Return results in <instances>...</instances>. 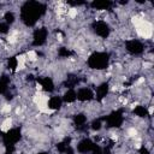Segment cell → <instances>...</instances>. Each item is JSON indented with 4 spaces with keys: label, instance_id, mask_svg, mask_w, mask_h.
I'll return each mask as SVG.
<instances>
[{
    "label": "cell",
    "instance_id": "6da1fadb",
    "mask_svg": "<svg viewBox=\"0 0 154 154\" xmlns=\"http://www.w3.org/2000/svg\"><path fill=\"white\" fill-rule=\"evenodd\" d=\"M45 11H46V6L42 5L41 2H36V1L25 2L20 10L22 22L26 26H32L38 20V18L45 13Z\"/></svg>",
    "mask_w": 154,
    "mask_h": 154
},
{
    "label": "cell",
    "instance_id": "7a4b0ae2",
    "mask_svg": "<svg viewBox=\"0 0 154 154\" xmlns=\"http://www.w3.org/2000/svg\"><path fill=\"white\" fill-rule=\"evenodd\" d=\"M108 63L109 55L106 52H94L87 60L88 66L93 70H103L108 66Z\"/></svg>",
    "mask_w": 154,
    "mask_h": 154
},
{
    "label": "cell",
    "instance_id": "3957f363",
    "mask_svg": "<svg viewBox=\"0 0 154 154\" xmlns=\"http://www.w3.org/2000/svg\"><path fill=\"white\" fill-rule=\"evenodd\" d=\"M103 120L106 122L108 128H119L124 122V116L122 111H114L108 116L103 117Z\"/></svg>",
    "mask_w": 154,
    "mask_h": 154
},
{
    "label": "cell",
    "instance_id": "277c9868",
    "mask_svg": "<svg viewBox=\"0 0 154 154\" xmlns=\"http://www.w3.org/2000/svg\"><path fill=\"white\" fill-rule=\"evenodd\" d=\"M93 30L94 32L102 37V38H107L111 34V29H109V25L105 22V20H96L93 23Z\"/></svg>",
    "mask_w": 154,
    "mask_h": 154
},
{
    "label": "cell",
    "instance_id": "5b68a950",
    "mask_svg": "<svg viewBox=\"0 0 154 154\" xmlns=\"http://www.w3.org/2000/svg\"><path fill=\"white\" fill-rule=\"evenodd\" d=\"M48 38V30L46 28H38L32 34V46L40 47L46 43Z\"/></svg>",
    "mask_w": 154,
    "mask_h": 154
},
{
    "label": "cell",
    "instance_id": "8992f818",
    "mask_svg": "<svg viewBox=\"0 0 154 154\" xmlns=\"http://www.w3.org/2000/svg\"><path fill=\"white\" fill-rule=\"evenodd\" d=\"M125 47H126V51H128L130 54H132V55L142 54L143 51H144V46H143V43H142L140 40H136V38L126 41Z\"/></svg>",
    "mask_w": 154,
    "mask_h": 154
},
{
    "label": "cell",
    "instance_id": "52a82bcc",
    "mask_svg": "<svg viewBox=\"0 0 154 154\" xmlns=\"http://www.w3.org/2000/svg\"><path fill=\"white\" fill-rule=\"evenodd\" d=\"M95 146V142H93L90 138H83L77 144V152L79 154H88L93 150Z\"/></svg>",
    "mask_w": 154,
    "mask_h": 154
},
{
    "label": "cell",
    "instance_id": "ba28073f",
    "mask_svg": "<svg viewBox=\"0 0 154 154\" xmlns=\"http://www.w3.org/2000/svg\"><path fill=\"white\" fill-rule=\"evenodd\" d=\"M76 96H77V100L81 101V102H87V101H90L94 99V93L90 88H87V87H83V88H79L77 91H76Z\"/></svg>",
    "mask_w": 154,
    "mask_h": 154
},
{
    "label": "cell",
    "instance_id": "9c48e42d",
    "mask_svg": "<svg viewBox=\"0 0 154 154\" xmlns=\"http://www.w3.org/2000/svg\"><path fill=\"white\" fill-rule=\"evenodd\" d=\"M37 82L40 83V87L47 91V93H52L55 87H54V82L51 77H43V78H37Z\"/></svg>",
    "mask_w": 154,
    "mask_h": 154
},
{
    "label": "cell",
    "instance_id": "30bf717a",
    "mask_svg": "<svg viewBox=\"0 0 154 154\" xmlns=\"http://www.w3.org/2000/svg\"><path fill=\"white\" fill-rule=\"evenodd\" d=\"M108 90H109V84L108 82H103L101 83L97 88H96V100L97 101H101L102 99H105L108 94Z\"/></svg>",
    "mask_w": 154,
    "mask_h": 154
},
{
    "label": "cell",
    "instance_id": "8fae6325",
    "mask_svg": "<svg viewBox=\"0 0 154 154\" xmlns=\"http://www.w3.org/2000/svg\"><path fill=\"white\" fill-rule=\"evenodd\" d=\"M61 106H63V99L60 96H51L47 101V107L49 109L57 111V109H60Z\"/></svg>",
    "mask_w": 154,
    "mask_h": 154
},
{
    "label": "cell",
    "instance_id": "7c38bea8",
    "mask_svg": "<svg viewBox=\"0 0 154 154\" xmlns=\"http://www.w3.org/2000/svg\"><path fill=\"white\" fill-rule=\"evenodd\" d=\"M112 5H113V2H111L108 0H95L90 4V6L94 10H108Z\"/></svg>",
    "mask_w": 154,
    "mask_h": 154
},
{
    "label": "cell",
    "instance_id": "4fadbf2b",
    "mask_svg": "<svg viewBox=\"0 0 154 154\" xmlns=\"http://www.w3.org/2000/svg\"><path fill=\"white\" fill-rule=\"evenodd\" d=\"M8 85H10V77L6 75H2L0 77V94L1 95L8 91Z\"/></svg>",
    "mask_w": 154,
    "mask_h": 154
},
{
    "label": "cell",
    "instance_id": "5bb4252c",
    "mask_svg": "<svg viewBox=\"0 0 154 154\" xmlns=\"http://www.w3.org/2000/svg\"><path fill=\"white\" fill-rule=\"evenodd\" d=\"M77 100V96H76V91L75 89H67L65 93H64V96H63V101L64 102H67V103H72Z\"/></svg>",
    "mask_w": 154,
    "mask_h": 154
},
{
    "label": "cell",
    "instance_id": "9a60e30c",
    "mask_svg": "<svg viewBox=\"0 0 154 154\" xmlns=\"http://www.w3.org/2000/svg\"><path fill=\"white\" fill-rule=\"evenodd\" d=\"M73 123L77 128H82L87 123V116L84 113H77L73 116Z\"/></svg>",
    "mask_w": 154,
    "mask_h": 154
},
{
    "label": "cell",
    "instance_id": "2e32d148",
    "mask_svg": "<svg viewBox=\"0 0 154 154\" xmlns=\"http://www.w3.org/2000/svg\"><path fill=\"white\" fill-rule=\"evenodd\" d=\"M134 114L137 116V117H140V118H146L147 116H149L147 107L146 106H142V105H138V106H136L134 108Z\"/></svg>",
    "mask_w": 154,
    "mask_h": 154
},
{
    "label": "cell",
    "instance_id": "e0dca14e",
    "mask_svg": "<svg viewBox=\"0 0 154 154\" xmlns=\"http://www.w3.org/2000/svg\"><path fill=\"white\" fill-rule=\"evenodd\" d=\"M4 19H5V23L6 24H12L13 22H14V19H16V17H14V13L12 12V11H7V12H5V14H4Z\"/></svg>",
    "mask_w": 154,
    "mask_h": 154
},
{
    "label": "cell",
    "instance_id": "ac0fdd59",
    "mask_svg": "<svg viewBox=\"0 0 154 154\" xmlns=\"http://www.w3.org/2000/svg\"><path fill=\"white\" fill-rule=\"evenodd\" d=\"M71 54H72V52L69 48H66V47H60L58 49V55L60 58H69Z\"/></svg>",
    "mask_w": 154,
    "mask_h": 154
},
{
    "label": "cell",
    "instance_id": "d6986e66",
    "mask_svg": "<svg viewBox=\"0 0 154 154\" xmlns=\"http://www.w3.org/2000/svg\"><path fill=\"white\" fill-rule=\"evenodd\" d=\"M10 70H14L18 66V59L16 57H10L8 58V64H7Z\"/></svg>",
    "mask_w": 154,
    "mask_h": 154
},
{
    "label": "cell",
    "instance_id": "ffe728a7",
    "mask_svg": "<svg viewBox=\"0 0 154 154\" xmlns=\"http://www.w3.org/2000/svg\"><path fill=\"white\" fill-rule=\"evenodd\" d=\"M90 128H91L93 130H95V131H99V130L102 128V120H101V119H95V120H93Z\"/></svg>",
    "mask_w": 154,
    "mask_h": 154
},
{
    "label": "cell",
    "instance_id": "44dd1931",
    "mask_svg": "<svg viewBox=\"0 0 154 154\" xmlns=\"http://www.w3.org/2000/svg\"><path fill=\"white\" fill-rule=\"evenodd\" d=\"M10 30L8 24H6L5 22H0V34H7Z\"/></svg>",
    "mask_w": 154,
    "mask_h": 154
},
{
    "label": "cell",
    "instance_id": "7402d4cb",
    "mask_svg": "<svg viewBox=\"0 0 154 154\" xmlns=\"http://www.w3.org/2000/svg\"><path fill=\"white\" fill-rule=\"evenodd\" d=\"M140 154H149V150H148L144 146H142V147L140 148Z\"/></svg>",
    "mask_w": 154,
    "mask_h": 154
},
{
    "label": "cell",
    "instance_id": "603a6c76",
    "mask_svg": "<svg viewBox=\"0 0 154 154\" xmlns=\"http://www.w3.org/2000/svg\"><path fill=\"white\" fill-rule=\"evenodd\" d=\"M64 154H75V150L72 149V147L71 146H69L67 148H66V150H65V153Z\"/></svg>",
    "mask_w": 154,
    "mask_h": 154
},
{
    "label": "cell",
    "instance_id": "cb8c5ba5",
    "mask_svg": "<svg viewBox=\"0 0 154 154\" xmlns=\"http://www.w3.org/2000/svg\"><path fill=\"white\" fill-rule=\"evenodd\" d=\"M37 154H49V153H47V152H40V153H37Z\"/></svg>",
    "mask_w": 154,
    "mask_h": 154
}]
</instances>
